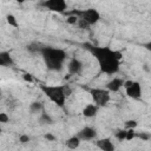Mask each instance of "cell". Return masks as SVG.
<instances>
[{
  "instance_id": "9a60e30c",
  "label": "cell",
  "mask_w": 151,
  "mask_h": 151,
  "mask_svg": "<svg viewBox=\"0 0 151 151\" xmlns=\"http://www.w3.org/2000/svg\"><path fill=\"white\" fill-rule=\"evenodd\" d=\"M80 142H81V139L78 137V136H73V137H70L67 140H66V146L68 147V149H72V150H74V149H78L79 146H80Z\"/></svg>"
},
{
  "instance_id": "83f0119b",
  "label": "cell",
  "mask_w": 151,
  "mask_h": 151,
  "mask_svg": "<svg viewBox=\"0 0 151 151\" xmlns=\"http://www.w3.org/2000/svg\"><path fill=\"white\" fill-rule=\"evenodd\" d=\"M64 88H65V94H66V97H70V96L72 94V88H71V86L67 85V84H65V85H64Z\"/></svg>"
},
{
  "instance_id": "5b68a950",
  "label": "cell",
  "mask_w": 151,
  "mask_h": 151,
  "mask_svg": "<svg viewBox=\"0 0 151 151\" xmlns=\"http://www.w3.org/2000/svg\"><path fill=\"white\" fill-rule=\"evenodd\" d=\"M90 94L92 97V100L94 104H97L99 107L101 106H106L109 104V101L111 100V92L107 88H90Z\"/></svg>"
},
{
  "instance_id": "277c9868",
  "label": "cell",
  "mask_w": 151,
  "mask_h": 151,
  "mask_svg": "<svg viewBox=\"0 0 151 151\" xmlns=\"http://www.w3.org/2000/svg\"><path fill=\"white\" fill-rule=\"evenodd\" d=\"M66 15H77L84 20H86L91 26L96 25L100 20V13L96 8H87V9H72L66 11Z\"/></svg>"
},
{
  "instance_id": "f546056e",
  "label": "cell",
  "mask_w": 151,
  "mask_h": 151,
  "mask_svg": "<svg viewBox=\"0 0 151 151\" xmlns=\"http://www.w3.org/2000/svg\"><path fill=\"white\" fill-rule=\"evenodd\" d=\"M143 47H144L145 50H147L149 52H151V40L147 41V42H144V44H143Z\"/></svg>"
},
{
  "instance_id": "5bb4252c",
  "label": "cell",
  "mask_w": 151,
  "mask_h": 151,
  "mask_svg": "<svg viewBox=\"0 0 151 151\" xmlns=\"http://www.w3.org/2000/svg\"><path fill=\"white\" fill-rule=\"evenodd\" d=\"M38 122H39L40 125H51V124H53V118L45 110H42L40 112V114H39Z\"/></svg>"
},
{
  "instance_id": "8992f818",
  "label": "cell",
  "mask_w": 151,
  "mask_h": 151,
  "mask_svg": "<svg viewBox=\"0 0 151 151\" xmlns=\"http://www.w3.org/2000/svg\"><path fill=\"white\" fill-rule=\"evenodd\" d=\"M42 7L51 12L55 13H65L67 9V2L66 0H45L41 4Z\"/></svg>"
},
{
  "instance_id": "52a82bcc",
  "label": "cell",
  "mask_w": 151,
  "mask_h": 151,
  "mask_svg": "<svg viewBox=\"0 0 151 151\" xmlns=\"http://www.w3.org/2000/svg\"><path fill=\"white\" fill-rule=\"evenodd\" d=\"M125 93L129 98H132V99H139L142 97V85L139 81H134L125 88Z\"/></svg>"
},
{
  "instance_id": "4fadbf2b",
  "label": "cell",
  "mask_w": 151,
  "mask_h": 151,
  "mask_svg": "<svg viewBox=\"0 0 151 151\" xmlns=\"http://www.w3.org/2000/svg\"><path fill=\"white\" fill-rule=\"evenodd\" d=\"M0 65L1 66H5V67H11V66L14 65L13 58L9 54V52H7V51L0 52Z\"/></svg>"
},
{
  "instance_id": "2e32d148",
  "label": "cell",
  "mask_w": 151,
  "mask_h": 151,
  "mask_svg": "<svg viewBox=\"0 0 151 151\" xmlns=\"http://www.w3.org/2000/svg\"><path fill=\"white\" fill-rule=\"evenodd\" d=\"M28 110H29V112H31L32 114L40 113V112L44 110V105H42V103H40V101H33V103L29 104Z\"/></svg>"
},
{
  "instance_id": "d6986e66",
  "label": "cell",
  "mask_w": 151,
  "mask_h": 151,
  "mask_svg": "<svg viewBox=\"0 0 151 151\" xmlns=\"http://www.w3.org/2000/svg\"><path fill=\"white\" fill-rule=\"evenodd\" d=\"M114 137H116V138H117V139H118L119 142L126 140V129L117 131V132H116V134H114Z\"/></svg>"
},
{
  "instance_id": "8fae6325",
  "label": "cell",
  "mask_w": 151,
  "mask_h": 151,
  "mask_svg": "<svg viewBox=\"0 0 151 151\" xmlns=\"http://www.w3.org/2000/svg\"><path fill=\"white\" fill-rule=\"evenodd\" d=\"M124 81L122 78H113L112 80H110L106 84V88L110 92H118L123 86H124Z\"/></svg>"
},
{
  "instance_id": "d4e9b609",
  "label": "cell",
  "mask_w": 151,
  "mask_h": 151,
  "mask_svg": "<svg viewBox=\"0 0 151 151\" xmlns=\"http://www.w3.org/2000/svg\"><path fill=\"white\" fill-rule=\"evenodd\" d=\"M31 140V138H29V136H27V134H20V137H19V142L21 143V144H26V143H28Z\"/></svg>"
},
{
  "instance_id": "30bf717a",
  "label": "cell",
  "mask_w": 151,
  "mask_h": 151,
  "mask_svg": "<svg viewBox=\"0 0 151 151\" xmlns=\"http://www.w3.org/2000/svg\"><path fill=\"white\" fill-rule=\"evenodd\" d=\"M96 145L98 149L103 150V151H113L116 149L114 144L112 143L111 138H101L96 140Z\"/></svg>"
},
{
  "instance_id": "ba28073f",
  "label": "cell",
  "mask_w": 151,
  "mask_h": 151,
  "mask_svg": "<svg viewBox=\"0 0 151 151\" xmlns=\"http://www.w3.org/2000/svg\"><path fill=\"white\" fill-rule=\"evenodd\" d=\"M77 136L84 140V142H88V140H92L97 137V131L96 129L91 127V126H84L81 130H79V132L77 133Z\"/></svg>"
},
{
  "instance_id": "e0dca14e",
  "label": "cell",
  "mask_w": 151,
  "mask_h": 151,
  "mask_svg": "<svg viewBox=\"0 0 151 151\" xmlns=\"http://www.w3.org/2000/svg\"><path fill=\"white\" fill-rule=\"evenodd\" d=\"M42 47H44V46L40 45V44H38V42H32V44L27 45L26 48H27V51L31 52V53H40V51H41Z\"/></svg>"
},
{
  "instance_id": "7402d4cb",
  "label": "cell",
  "mask_w": 151,
  "mask_h": 151,
  "mask_svg": "<svg viewBox=\"0 0 151 151\" xmlns=\"http://www.w3.org/2000/svg\"><path fill=\"white\" fill-rule=\"evenodd\" d=\"M66 17H67L66 22L68 25H77V22L79 20V17H77V15H66Z\"/></svg>"
},
{
  "instance_id": "9c48e42d",
  "label": "cell",
  "mask_w": 151,
  "mask_h": 151,
  "mask_svg": "<svg viewBox=\"0 0 151 151\" xmlns=\"http://www.w3.org/2000/svg\"><path fill=\"white\" fill-rule=\"evenodd\" d=\"M83 67H84L83 63L77 58H71L68 64H67V71L71 76L72 74H79L83 71Z\"/></svg>"
},
{
  "instance_id": "603a6c76",
  "label": "cell",
  "mask_w": 151,
  "mask_h": 151,
  "mask_svg": "<svg viewBox=\"0 0 151 151\" xmlns=\"http://www.w3.org/2000/svg\"><path fill=\"white\" fill-rule=\"evenodd\" d=\"M136 131L134 129H126V140H132L133 138H136Z\"/></svg>"
},
{
  "instance_id": "4316f807",
  "label": "cell",
  "mask_w": 151,
  "mask_h": 151,
  "mask_svg": "<svg viewBox=\"0 0 151 151\" xmlns=\"http://www.w3.org/2000/svg\"><path fill=\"white\" fill-rule=\"evenodd\" d=\"M22 78H24V80H26V81H28V83H33V77H32V74H29V73H24V74H22Z\"/></svg>"
},
{
  "instance_id": "6da1fadb",
  "label": "cell",
  "mask_w": 151,
  "mask_h": 151,
  "mask_svg": "<svg viewBox=\"0 0 151 151\" xmlns=\"http://www.w3.org/2000/svg\"><path fill=\"white\" fill-rule=\"evenodd\" d=\"M88 52L96 58L99 65V70L105 74H114L120 68V60L123 58V53L120 51H116L110 48L109 46H92L86 45Z\"/></svg>"
},
{
  "instance_id": "7c38bea8",
  "label": "cell",
  "mask_w": 151,
  "mask_h": 151,
  "mask_svg": "<svg viewBox=\"0 0 151 151\" xmlns=\"http://www.w3.org/2000/svg\"><path fill=\"white\" fill-rule=\"evenodd\" d=\"M99 110V106L97 104H87L84 109H83V116L86 118H93L94 116H97Z\"/></svg>"
},
{
  "instance_id": "484cf974",
  "label": "cell",
  "mask_w": 151,
  "mask_h": 151,
  "mask_svg": "<svg viewBox=\"0 0 151 151\" xmlns=\"http://www.w3.org/2000/svg\"><path fill=\"white\" fill-rule=\"evenodd\" d=\"M9 122V117L7 116V113H5V112H1L0 113V123H8Z\"/></svg>"
},
{
  "instance_id": "44dd1931",
  "label": "cell",
  "mask_w": 151,
  "mask_h": 151,
  "mask_svg": "<svg viewBox=\"0 0 151 151\" xmlns=\"http://www.w3.org/2000/svg\"><path fill=\"white\" fill-rule=\"evenodd\" d=\"M138 126V122L134 119H129L125 122V129H136Z\"/></svg>"
},
{
  "instance_id": "f1b7e54d",
  "label": "cell",
  "mask_w": 151,
  "mask_h": 151,
  "mask_svg": "<svg viewBox=\"0 0 151 151\" xmlns=\"http://www.w3.org/2000/svg\"><path fill=\"white\" fill-rule=\"evenodd\" d=\"M44 138L46 139V140H48V142H54L57 138H55V136H53L52 133H46L45 136H44Z\"/></svg>"
},
{
  "instance_id": "cb8c5ba5",
  "label": "cell",
  "mask_w": 151,
  "mask_h": 151,
  "mask_svg": "<svg viewBox=\"0 0 151 151\" xmlns=\"http://www.w3.org/2000/svg\"><path fill=\"white\" fill-rule=\"evenodd\" d=\"M136 137H138V138H140L142 140H149L151 137H150V134L149 133H146V132H139V133H137L136 134Z\"/></svg>"
},
{
  "instance_id": "ffe728a7",
  "label": "cell",
  "mask_w": 151,
  "mask_h": 151,
  "mask_svg": "<svg viewBox=\"0 0 151 151\" xmlns=\"http://www.w3.org/2000/svg\"><path fill=\"white\" fill-rule=\"evenodd\" d=\"M77 25H78V27H79L80 29H88V28L91 27V25H90L86 20H84V19H81V18H79Z\"/></svg>"
},
{
  "instance_id": "4dcf8cb0",
  "label": "cell",
  "mask_w": 151,
  "mask_h": 151,
  "mask_svg": "<svg viewBox=\"0 0 151 151\" xmlns=\"http://www.w3.org/2000/svg\"><path fill=\"white\" fill-rule=\"evenodd\" d=\"M14 1H17V2H19V4H22V2H25L26 0H14Z\"/></svg>"
},
{
  "instance_id": "3957f363",
  "label": "cell",
  "mask_w": 151,
  "mask_h": 151,
  "mask_svg": "<svg viewBox=\"0 0 151 151\" xmlns=\"http://www.w3.org/2000/svg\"><path fill=\"white\" fill-rule=\"evenodd\" d=\"M40 90L42 93L57 106L64 107L66 103V94H65V88L64 85H40Z\"/></svg>"
},
{
  "instance_id": "ac0fdd59",
  "label": "cell",
  "mask_w": 151,
  "mask_h": 151,
  "mask_svg": "<svg viewBox=\"0 0 151 151\" xmlns=\"http://www.w3.org/2000/svg\"><path fill=\"white\" fill-rule=\"evenodd\" d=\"M6 20H7V22H8L9 26H13V27H15V28L19 27V24H18V21H17V18H15L13 14H7Z\"/></svg>"
},
{
  "instance_id": "7a4b0ae2",
  "label": "cell",
  "mask_w": 151,
  "mask_h": 151,
  "mask_svg": "<svg viewBox=\"0 0 151 151\" xmlns=\"http://www.w3.org/2000/svg\"><path fill=\"white\" fill-rule=\"evenodd\" d=\"M40 54L44 59L46 67L50 71H55V72L63 70L64 63L67 58V53L64 50L52 46H44L40 51Z\"/></svg>"
}]
</instances>
